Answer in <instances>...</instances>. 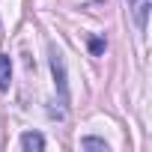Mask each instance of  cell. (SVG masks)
Segmentation results:
<instances>
[{
  "label": "cell",
  "instance_id": "6da1fadb",
  "mask_svg": "<svg viewBox=\"0 0 152 152\" xmlns=\"http://www.w3.org/2000/svg\"><path fill=\"white\" fill-rule=\"evenodd\" d=\"M128 6H131V12H134L137 27L143 30V27H146V18H149V0H128Z\"/></svg>",
  "mask_w": 152,
  "mask_h": 152
},
{
  "label": "cell",
  "instance_id": "7a4b0ae2",
  "mask_svg": "<svg viewBox=\"0 0 152 152\" xmlns=\"http://www.w3.org/2000/svg\"><path fill=\"white\" fill-rule=\"evenodd\" d=\"M51 69H54V78H57V84H60V93H66V69H63V57L54 51L51 54Z\"/></svg>",
  "mask_w": 152,
  "mask_h": 152
},
{
  "label": "cell",
  "instance_id": "3957f363",
  "mask_svg": "<svg viewBox=\"0 0 152 152\" xmlns=\"http://www.w3.org/2000/svg\"><path fill=\"white\" fill-rule=\"evenodd\" d=\"M9 78H12V63L6 54H0V93L9 90Z\"/></svg>",
  "mask_w": 152,
  "mask_h": 152
},
{
  "label": "cell",
  "instance_id": "5b68a950",
  "mask_svg": "<svg viewBox=\"0 0 152 152\" xmlns=\"http://www.w3.org/2000/svg\"><path fill=\"white\" fill-rule=\"evenodd\" d=\"M81 146H84V149H104V152H107V143H104V140H99V137H84V140H81Z\"/></svg>",
  "mask_w": 152,
  "mask_h": 152
},
{
  "label": "cell",
  "instance_id": "277c9868",
  "mask_svg": "<svg viewBox=\"0 0 152 152\" xmlns=\"http://www.w3.org/2000/svg\"><path fill=\"white\" fill-rule=\"evenodd\" d=\"M21 146H24L27 152H39V149H45V140H42V134H33V131H27V134L21 137Z\"/></svg>",
  "mask_w": 152,
  "mask_h": 152
},
{
  "label": "cell",
  "instance_id": "8992f818",
  "mask_svg": "<svg viewBox=\"0 0 152 152\" xmlns=\"http://www.w3.org/2000/svg\"><path fill=\"white\" fill-rule=\"evenodd\" d=\"M90 51H93V54H102V51H104V42H102V39H93V42H90Z\"/></svg>",
  "mask_w": 152,
  "mask_h": 152
}]
</instances>
